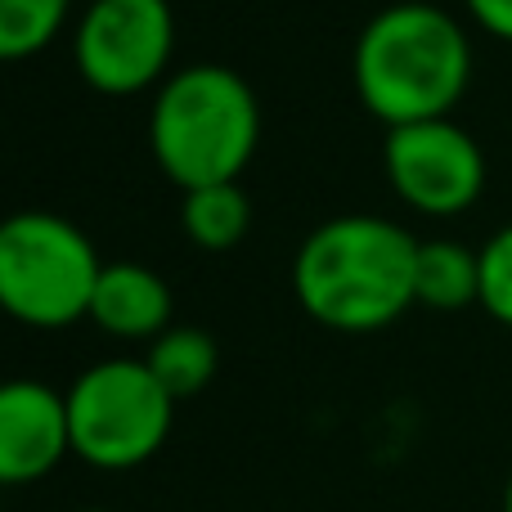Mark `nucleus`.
I'll return each mask as SVG.
<instances>
[{
    "mask_svg": "<svg viewBox=\"0 0 512 512\" xmlns=\"http://www.w3.org/2000/svg\"><path fill=\"white\" fill-rule=\"evenodd\" d=\"M414 301L427 310H468L481 306V252L459 239L418 243Z\"/></svg>",
    "mask_w": 512,
    "mask_h": 512,
    "instance_id": "obj_10",
    "label": "nucleus"
},
{
    "mask_svg": "<svg viewBox=\"0 0 512 512\" xmlns=\"http://www.w3.org/2000/svg\"><path fill=\"white\" fill-rule=\"evenodd\" d=\"M72 0H0V63L41 54L63 32Z\"/></svg>",
    "mask_w": 512,
    "mask_h": 512,
    "instance_id": "obj_13",
    "label": "nucleus"
},
{
    "mask_svg": "<svg viewBox=\"0 0 512 512\" xmlns=\"http://www.w3.org/2000/svg\"><path fill=\"white\" fill-rule=\"evenodd\" d=\"M481 310L512 328V225L481 243Z\"/></svg>",
    "mask_w": 512,
    "mask_h": 512,
    "instance_id": "obj_14",
    "label": "nucleus"
},
{
    "mask_svg": "<svg viewBox=\"0 0 512 512\" xmlns=\"http://www.w3.org/2000/svg\"><path fill=\"white\" fill-rule=\"evenodd\" d=\"M351 77L360 104L387 131L450 117L468 95L472 41L441 5L400 0L364 23L351 54Z\"/></svg>",
    "mask_w": 512,
    "mask_h": 512,
    "instance_id": "obj_2",
    "label": "nucleus"
},
{
    "mask_svg": "<svg viewBox=\"0 0 512 512\" xmlns=\"http://www.w3.org/2000/svg\"><path fill=\"white\" fill-rule=\"evenodd\" d=\"M72 454L99 472L149 463L167 445L176 400L162 391L144 360H99L77 373L68 391Z\"/></svg>",
    "mask_w": 512,
    "mask_h": 512,
    "instance_id": "obj_5",
    "label": "nucleus"
},
{
    "mask_svg": "<svg viewBox=\"0 0 512 512\" xmlns=\"http://www.w3.org/2000/svg\"><path fill=\"white\" fill-rule=\"evenodd\" d=\"M463 9H468V18L481 32L512 45V0H463Z\"/></svg>",
    "mask_w": 512,
    "mask_h": 512,
    "instance_id": "obj_15",
    "label": "nucleus"
},
{
    "mask_svg": "<svg viewBox=\"0 0 512 512\" xmlns=\"http://www.w3.org/2000/svg\"><path fill=\"white\" fill-rule=\"evenodd\" d=\"M418 239L387 216H333L301 239L292 292L315 324L333 333H378L414 301Z\"/></svg>",
    "mask_w": 512,
    "mask_h": 512,
    "instance_id": "obj_1",
    "label": "nucleus"
},
{
    "mask_svg": "<svg viewBox=\"0 0 512 512\" xmlns=\"http://www.w3.org/2000/svg\"><path fill=\"white\" fill-rule=\"evenodd\" d=\"M81 512H113V508H81Z\"/></svg>",
    "mask_w": 512,
    "mask_h": 512,
    "instance_id": "obj_17",
    "label": "nucleus"
},
{
    "mask_svg": "<svg viewBox=\"0 0 512 512\" xmlns=\"http://www.w3.org/2000/svg\"><path fill=\"white\" fill-rule=\"evenodd\" d=\"M68 454V400L36 378L0 382V490L36 486Z\"/></svg>",
    "mask_w": 512,
    "mask_h": 512,
    "instance_id": "obj_8",
    "label": "nucleus"
},
{
    "mask_svg": "<svg viewBox=\"0 0 512 512\" xmlns=\"http://www.w3.org/2000/svg\"><path fill=\"white\" fill-rule=\"evenodd\" d=\"M95 243L59 212L27 207L0 221V310L23 328H68L90 315L99 283Z\"/></svg>",
    "mask_w": 512,
    "mask_h": 512,
    "instance_id": "obj_4",
    "label": "nucleus"
},
{
    "mask_svg": "<svg viewBox=\"0 0 512 512\" xmlns=\"http://www.w3.org/2000/svg\"><path fill=\"white\" fill-rule=\"evenodd\" d=\"M382 167L400 203L423 216H459L486 189V153L454 117L391 126Z\"/></svg>",
    "mask_w": 512,
    "mask_h": 512,
    "instance_id": "obj_7",
    "label": "nucleus"
},
{
    "mask_svg": "<svg viewBox=\"0 0 512 512\" xmlns=\"http://www.w3.org/2000/svg\"><path fill=\"white\" fill-rule=\"evenodd\" d=\"M176 14L167 0H90L72 36V63L99 95H140L167 81Z\"/></svg>",
    "mask_w": 512,
    "mask_h": 512,
    "instance_id": "obj_6",
    "label": "nucleus"
},
{
    "mask_svg": "<svg viewBox=\"0 0 512 512\" xmlns=\"http://www.w3.org/2000/svg\"><path fill=\"white\" fill-rule=\"evenodd\" d=\"M144 364H149V373L162 382V391L171 400H185V396H198L216 378L221 351H216L212 333H203V328L171 324L167 333H158L149 342Z\"/></svg>",
    "mask_w": 512,
    "mask_h": 512,
    "instance_id": "obj_12",
    "label": "nucleus"
},
{
    "mask_svg": "<svg viewBox=\"0 0 512 512\" xmlns=\"http://www.w3.org/2000/svg\"><path fill=\"white\" fill-rule=\"evenodd\" d=\"M180 225H185V239L194 243V248L230 252V248H239V243L248 239V230H252V198L243 194L239 180L185 189Z\"/></svg>",
    "mask_w": 512,
    "mask_h": 512,
    "instance_id": "obj_11",
    "label": "nucleus"
},
{
    "mask_svg": "<svg viewBox=\"0 0 512 512\" xmlns=\"http://www.w3.org/2000/svg\"><path fill=\"white\" fill-rule=\"evenodd\" d=\"M504 512H512V477H508V490H504Z\"/></svg>",
    "mask_w": 512,
    "mask_h": 512,
    "instance_id": "obj_16",
    "label": "nucleus"
},
{
    "mask_svg": "<svg viewBox=\"0 0 512 512\" xmlns=\"http://www.w3.org/2000/svg\"><path fill=\"white\" fill-rule=\"evenodd\" d=\"M261 144V104L225 63H194L158 86L149 113V149L180 189L221 185L248 171Z\"/></svg>",
    "mask_w": 512,
    "mask_h": 512,
    "instance_id": "obj_3",
    "label": "nucleus"
},
{
    "mask_svg": "<svg viewBox=\"0 0 512 512\" xmlns=\"http://www.w3.org/2000/svg\"><path fill=\"white\" fill-rule=\"evenodd\" d=\"M90 324H99L117 342H153L171 328V288L158 270L140 261H113L99 270L90 297Z\"/></svg>",
    "mask_w": 512,
    "mask_h": 512,
    "instance_id": "obj_9",
    "label": "nucleus"
}]
</instances>
